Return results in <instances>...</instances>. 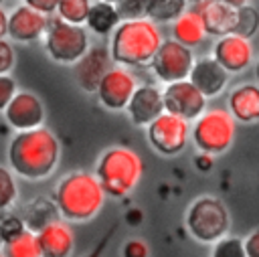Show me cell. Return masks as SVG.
Segmentation results:
<instances>
[{
    "label": "cell",
    "instance_id": "277c9868",
    "mask_svg": "<svg viewBox=\"0 0 259 257\" xmlns=\"http://www.w3.org/2000/svg\"><path fill=\"white\" fill-rule=\"evenodd\" d=\"M144 172V162L140 154L127 146L107 148L95 166V176L99 178L107 196L123 198L136 190Z\"/></svg>",
    "mask_w": 259,
    "mask_h": 257
},
{
    "label": "cell",
    "instance_id": "484cf974",
    "mask_svg": "<svg viewBox=\"0 0 259 257\" xmlns=\"http://www.w3.org/2000/svg\"><path fill=\"white\" fill-rule=\"evenodd\" d=\"M91 0H59L57 6V16L69 24L75 26H83L91 8Z\"/></svg>",
    "mask_w": 259,
    "mask_h": 257
},
{
    "label": "cell",
    "instance_id": "d590c367",
    "mask_svg": "<svg viewBox=\"0 0 259 257\" xmlns=\"http://www.w3.org/2000/svg\"><path fill=\"white\" fill-rule=\"evenodd\" d=\"M243 243H245V253H247V257H259V229L251 231V233L243 239Z\"/></svg>",
    "mask_w": 259,
    "mask_h": 257
},
{
    "label": "cell",
    "instance_id": "f1b7e54d",
    "mask_svg": "<svg viewBox=\"0 0 259 257\" xmlns=\"http://www.w3.org/2000/svg\"><path fill=\"white\" fill-rule=\"evenodd\" d=\"M210 257H247L245 243L241 237L227 235L210 247Z\"/></svg>",
    "mask_w": 259,
    "mask_h": 257
},
{
    "label": "cell",
    "instance_id": "60d3db41",
    "mask_svg": "<svg viewBox=\"0 0 259 257\" xmlns=\"http://www.w3.org/2000/svg\"><path fill=\"white\" fill-rule=\"evenodd\" d=\"M255 77H257V85H259V59L255 63Z\"/></svg>",
    "mask_w": 259,
    "mask_h": 257
},
{
    "label": "cell",
    "instance_id": "ba28073f",
    "mask_svg": "<svg viewBox=\"0 0 259 257\" xmlns=\"http://www.w3.org/2000/svg\"><path fill=\"white\" fill-rule=\"evenodd\" d=\"M190 130H192L190 121L164 111L146 127V138L154 152L172 158L186 148L190 140Z\"/></svg>",
    "mask_w": 259,
    "mask_h": 257
},
{
    "label": "cell",
    "instance_id": "7c38bea8",
    "mask_svg": "<svg viewBox=\"0 0 259 257\" xmlns=\"http://www.w3.org/2000/svg\"><path fill=\"white\" fill-rule=\"evenodd\" d=\"M45 105L38 95L32 91H18L8 107L4 109V119L14 132H28L42 127L45 123Z\"/></svg>",
    "mask_w": 259,
    "mask_h": 257
},
{
    "label": "cell",
    "instance_id": "9c48e42d",
    "mask_svg": "<svg viewBox=\"0 0 259 257\" xmlns=\"http://www.w3.org/2000/svg\"><path fill=\"white\" fill-rule=\"evenodd\" d=\"M194 61L196 59L192 49L176 42L174 38H164L150 63V69L160 83L170 85V83L188 79Z\"/></svg>",
    "mask_w": 259,
    "mask_h": 257
},
{
    "label": "cell",
    "instance_id": "2e32d148",
    "mask_svg": "<svg viewBox=\"0 0 259 257\" xmlns=\"http://www.w3.org/2000/svg\"><path fill=\"white\" fill-rule=\"evenodd\" d=\"M49 16L28 8L26 4L16 6L8 14V38L14 42H34L45 36Z\"/></svg>",
    "mask_w": 259,
    "mask_h": 257
},
{
    "label": "cell",
    "instance_id": "cb8c5ba5",
    "mask_svg": "<svg viewBox=\"0 0 259 257\" xmlns=\"http://www.w3.org/2000/svg\"><path fill=\"white\" fill-rule=\"evenodd\" d=\"M146 18L152 22H174L188 10V0H144Z\"/></svg>",
    "mask_w": 259,
    "mask_h": 257
},
{
    "label": "cell",
    "instance_id": "8d00e7d4",
    "mask_svg": "<svg viewBox=\"0 0 259 257\" xmlns=\"http://www.w3.org/2000/svg\"><path fill=\"white\" fill-rule=\"evenodd\" d=\"M212 164H214V156L204 154V152H200V154H198V158L194 160V166H196L198 170H202V172L210 170V168H212Z\"/></svg>",
    "mask_w": 259,
    "mask_h": 257
},
{
    "label": "cell",
    "instance_id": "f546056e",
    "mask_svg": "<svg viewBox=\"0 0 259 257\" xmlns=\"http://www.w3.org/2000/svg\"><path fill=\"white\" fill-rule=\"evenodd\" d=\"M24 221L22 217L14 215V212H0V241L6 243L14 237H18L22 231H24Z\"/></svg>",
    "mask_w": 259,
    "mask_h": 257
},
{
    "label": "cell",
    "instance_id": "ab89813d",
    "mask_svg": "<svg viewBox=\"0 0 259 257\" xmlns=\"http://www.w3.org/2000/svg\"><path fill=\"white\" fill-rule=\"evenodd\" d=\"M221 2H227V4H231V6H235V8H241V6L249 4V0H221Z\"/></svg>",
    "mask_w": 259,
    "mask_h": 257
},
{
    "label": "cell",
    "instance_id": "4dcf8cb0",
    "mask_svg": "<svg viewBox=\"0 0 259 257\" xmlns=\"http://www.w3.org/2000/svg\"><path fill=\"white\" fill-rule=\"evenodd\" d=\"M121 20H134V18H146V6L144 0H121L117 4Z\"/></svg>",
    "mask_w": 259,
    "mask_h": 257
},
{
    "label": "cell",
    "instance_id": "1f68e13d",
    "mask_svg": "<svg viewBox=\"0 0 259 257\" xmlns=\"http://www.w3.org/2000/svg\"><path fill=\"white\" fill-rule=\"evenodd\" d=\"M14 63H16L14 47L10 45L8 38H0V75H10Z\"/></svg>",
    "mask_w": 259,
    "mask_h": 257
},
{
    "label": "cell",
    "instance_id": "7a4b0ae2",
    "mask_svg": "<svg viewBox=\"0 0 259 257\" xmlns=\"http://www.w3.org/2000/svg\"><path fill=\"white\" fill-rule=\"evenodd\" d=\"M105 196L107 194L95 172L87 170L65 174L53 192L59 217L67 223H87L95 219L103 208Z\"/></svg>",
    "mask_w": 259,
    "mask_h": 257
},
{
    "label": "cell",
    "instance_id": "8992f818",
    "mask_svg": "<svg viewBox=\"0 0 259 257\" xmlns=\"http://www.w3.org/2000/svg\"><path fill=\"white\" fill-rule=\"evenodd\" d=\"M237 134V121L225 107H206V111L194 119V125L190 130V138L198 152L219 156L225 154Z\"/></svg>",
    "mask_w": 259,
    "mask_h": 257
},
{
    "label": "cell",
    "instance_id": "6da1fadb",
    "mask_svg": "<svg viewBox=\"0 0 259 257\" xmlns=\"http://www.w3.org/2000/svg\"><path fill=\"white\" fill-rule=\"evenodd\" d=\"M8 168L24 180L49 178L61 158V142L49 127L16 132L6 150Z\"/></svg>",
    "mask_w": 259,
    "mask_h": 257
},
{
    "label": "cell",
    "instance_id": "7402d4cb",
    "mask_svg": "<svg viewBox=\"0 0 259 257\" xmlns=\"http://www.w3.org/2000/svg\"><path fill=\"white\" fill-rule=\"evenodd\" d=\"M119 22H121V16H119V10L115 4L95 0L89 8L85 26H87V30H91L97 36H107V34H113V30L119 26Z\"/></svg>",
    "mask_w": 259,
    "mask_h": 257
},
{
    "label": "cell",
    "instance_id": "8fae6325",
    "mask_svg": "<svg viewBox=\"0 0 259 257\" xmlns=\"http://www.w3.org/2000/svg\"><path fill=\"white\" fill-rule=\"evenodd\" d=\"M138 89L136 75L119 65H113L97 87V99L107 111H121L127 107L134 91Z\"/></svg>",
    "mask_w": 259,
    "mask_h": 257
},
{
    "label": "cell",
    "instance_id": "7bdbcfd3",
    "mask_svg": "<svg viewBox=\"0 0 259 257\" xmlns=\"http://www.w3.org/2000/svg\"><path fill=\"white\" fill-rule=\"evenodd\" d=\"M101 2H109V4H115V6H117L121 0H101Z\"/></svg>",
    "mask_w": 259,
    "mask_h": 257
},
{
    "label": "cell",
    "instance_id": "30bf717a",
    "mask_svg": "<svg viewBox=\"0 0 259 257\" xmlns=\"http://www.w3.org/2000/svg\"><path fill=\"white\" fill-rule=\"evenodd\" d=\"M162 99L166 113H172L186 121H194L206 111V97L188 79L164 85Z\"/></svg>",
    "mask_w": 259,
    "mask_h": 257
},
{
    "label": "cell",
    "instance_id": "e575fe53",
    "mask_svg": "<svg viewBox=\"0 0 259 257\" xmlns=\"http://www.w3.org/2000/svg\"><path fill=\"white\" fill-rule=\"evenodd\" d=\"M24 4L45 16H51L57 12V6H59V0H24Z\"/></svg>",
    "mask_w": 259,
    "mask_h": 257
},
{
    "label": "cell",
    "instance_id": "83f0119b",
    "mask_svg": "<svg viewBox=\"0 0 259 257\" xmlns=\"http://www.w3.org/2000/svg\"><path fill=\"white\" fill-rule=\"evenodd\" d=\"M259 28V14L251 4H245L239 8V16H237V26H235V34H241L245 38L251 40V36L257 32Z\"/></svg>",
    "mask_w": 259,
    "mask_h": 257
},
{
    "label": "cell",
    "instance_id": "3957f363",
    "mask_svg": "<svg viewBox=\"0 0 259 257\" xmlns=\"http://www.w3.org/2000/svg\"><path fill=\"white\" fill-rule=\"evenodd\" d=\"M162 30L150 18L121 20L109 40V53L119 67H150L162 45Z\"/></svg>",
    "mask_w": 259,
    "mask_h": 257
},
{
    "label": "cell",
    "instance_id": "603a6c76",
    "mask_svg": "<svg viewBox=\"0 0 259 257\" xmlns=\"http://www.w3.org/2000/svg\"><path fill=\"white\" fill-rule=\"evenodd\" d=\"M61 219L59 217V210H57V204L53 198H45V196H38L34 200H30L22 212V221H24V227L32 233H38L42 231L47 225H51L53 221Z\"/></svg>",
    "mask_w": 259,
    "mask_h": 257
},
{
    "label": "cell",
    "instance_id": "52a82bcc",
    "mask_svg": "<svg viewBox=\"0 0 259 257\" xmlns=\"http://www.w3.org/2000/svg\"><path fill=\"white\" fill-rule=\"evenodd\" d=\"M89 49L91 42L85 26H75L61 20L59 16H49V26L45 32V51L55 63L77 65Z\"/></svg>",
    "mask_w": 259,
    "mask_h": 257
},
{
    "label": "cell",
    "instance_id": "ffe728a7",
    "mask_svg": "<svg viewBox=\"0 0 259 257\" xmlns=\"http://www.w3.org/2000/svg\"><path fill=\"white\" fill-rule=\"evenodd\" d=\"M227 109L241 123L259 121V85L243 83L235 87L227 97Z\"/></svg>",
    "mask_w": 259,
    "mask_h": 257
},
{
    "label": "cell",
    "instance_id": "5b68a950",
    "mask_svg": "<svg viewBox=\"0 0 259 257\" xmlns=\"http://www.w3.org/2000/svg\"><path fill=\"white\" fill-rule=\"evenodd\" d=\"M188 235L204 245H214L231 231V215L225 202L217 196L194 198L184 215Z\"/></svg>",
    "mask_w": 259,
    "mask_h": 257
},
{
    "label": "cell",
    "instance_id": "b9f144b4",
    "mask_svg": "<svg viewBox=\"0 0 259 257\" xmlns=\"http://www.w3.org/2000/svg\"><path fill=\"white\" fill-rule=\"evenodd\" d=\"M202 2H206V0H188V4H192V6H196V4H202Z\"/></svg>",
    "mask_w": 259,
    "mask_h": 257
},
{
    "label": "cell",
    "instance_id": "e0dca14e",
    "mask_svg": "<svg viewBox=\"0 0 259 257\" xmlns=\"http://www.w3.org/2000/svg\"><path fill=\"white\" fill-rule=\"evenodd\" d=\"M192 8L198 12L206 34H212V36L221 38L225 34L235 32L239 8H235L227 2H221V0H206V2L196 4Z\"/></svg>",
    "mask_w": 259,
    "mask_h": 257
},
{
    "label": "cell",
    "instance_id": "f6af8a7d",
    "mask_svg": "<svg viewBox=\"0 0 259 257\" xmlns=\"http://www.w3.org/2000/svg\"><path fill=\"white\" fill-rule=\"evenodd\" d=\"M0 247H2V241H0Z\"/></svg>",
    "mask_w": 259,
    "mask_h": 257
},
{
    "label": "cell",
    "instance_id": "d6a6232c",
    "mask_svg": "<svg viewBox=\"0 0 259 257\" xmlns=\"http://www.w3.org/2000/svg\"><path fill=\"white\" fill-rule=\"evenodd\" d=\"M18 93L16 81L10 75H0V111L4 113V109L8 107V103L12 101V97Z\"/></svg>",
    "mask_w": 259,
    "mask_h": 257
},
{
    "label": "cell",
    "instance_id": "836d02e7",
    "mask_svg": "<svg viewBox=\"0 0 259 257\" xmlns=\"http://www.w3.org/2000/svg\"><path fill=\"white\" fill-rule=\"evenodd\" d=\"M121 257H150V247L144 239H127L121 247Z\"/></svg>",
    "mask_w": 259,
    "mask_h": 257
},
{
    "label": "cell",
    "instance_id": "ee69618b",
    "mask_svg": "<svg viewBox=\"0 0 259 257\" xmlns=\"http://www.w3.org/2000/svg\"><path fill=\"white\" fill-rule=\"evenodd\" d=\"M0 257H4V255H2V249H0Z\"/></svg>",
    "mask_w": 259,
    "mask_h": 257
},
{
    "label": "cell",
    "instance_id": "ac0fdd59",
    "mask_svg": "<svg viewBox=\"0 0 259 257\" xmlns=\"http://www.w3.org/2000/svg\"><path fill=\"white\" fill-rule=\"evenodd\" d=\"M188 81L206 97L212 99L221 95L227 89L229 83V73L212 59V57H200L194 61L192 71L188 75Z\"/></svg>",
    "mask_w": 259,
    "mask_h": 257
},
{
    "label": "cell",
    "instance_id": "4316f807",
    "mask_svg": "<svg viewBox=\"0 0 259 257\" xmlns=\"http://www.w3.org/2000/svg\"><path fill=\"white\" fill-rule=\"evenodd\" d=\"M18 198L16 176L10 168L0 166V212H8Z\"/></svg>",
    "mask_w": 259,
    "mask_h": 257
},
{
    "label": "cell",
    "instance_id": "d6986e66",
    "mask_svg": "<svg viewBox=\"0 0 259 257\" xmlns=\"http://www.w3.org/2000/svg\"><path fill=\"white\" fill-rule=\"evenodd\" d=\"M40 257H71L75 251V233L63 219L53 221L36 233Z\"/></svg>",
    "mask_w": 259,
    "mask_h": 257
},
{
    "label": "cell",
    "instance_id": "44dd1931",
    "mask_svg": "<svg viewBox=\"0 0 259 257\" xmlns=\"http://www.w3.org/2000/svg\"><path fill=\"white\" fill-rule=\"evenodd\" d=\"M170 32H172V38L176 42H180V45H184L188 49L198 47L206 36L204 24H202L198 12L192 6L172 22V30Z\"/></svg>",
    "mask_w": 259,
    "mask_h": 257
},
{
    "label": "cell",
    "instance_id": "d4e9b609",
    "mask_svg": "<svg viewBox=\"0 0 259 257\" xmlns=\"http://www.w3.org/2000/svg\"><path fill=\"white\" fill-rule=\"evenodd\" d=\"M2 255L4 257H40V247L36 241V233L24 229L18 237L2 243Z\"/></svg>",
    "mask_w": 259,
    "mask_h": 257
},
{
    "label": "cell",
    "instance_id": "bcb514c9",
    "mask_svg": "<svg viewBox=\"0 0 259 257\" xmlns=\"http://www.w3.org/2000/svg\"><path fill=\"white\" fill-rule=\"evenodd\" d=\"M2 2H4V0H0V4H2Z\"/></svg>",
    "mask_w": 259,
    "mask_h": 257
},
{
    "label": "cell",
    "instance_id": "f35d334b",
    "mask_svg": "<svg viewBox=\"0 0 259 257\" xmlns=\"http://www.w3.org/2000/svg\"><path fill=\"white\" fill-rule=\"evenodd\" d=\"M8 36V12L0 6V38Z\"/></svg>",
    "mask_w": 259,
    "mask_h": 257
},
{
    "label": "cell",
    "instance_id": "5bb4252c",
    "mask_svg": "<svg viewBox=\"0 0 259 257\" xmlns=\"http://www.w3.org/2000/svg\"><path fill=\"white\" fill-rule=\"evenodd\" d=\"M125 113L134 125L148 127L156 117L164 113L162 89L156 85H138L125 107Z\"/></svg>",
    "mask_w": 259,
    "mask_h": 257
},
{
    "label": "cell",
    "instance_id": "9a60e30c",
    "mask_svg": "<svg viewBox=\"0 0 259 257\" xmlns=\"http://www.w3.org/2000/svg\"><path fill=\"white\" fill-rule=\"evenodd\" d=\"M113 67V59L109 49L105 47H91L85 57L75 65V79L77 85L87 91V93H95L101 79L105 77V73Z\"/></svg>",
    "mask_w": 259,
    "mask_h": 257
},
{
    "label": "cell",
    "instance_id": "4fadbf2b",
    "mask_svg": "<svg viewBox=\"0 0 259 257\" xmlns=\"http://www.w3.org/2000/svg\"><path fill=\"white\" fill-rule=\"evenodd\" d=\"M229 75L231 73H241L253 63V45L249 38L241 34H225L214 40L212 45V55H210Z\"/></svg>",
    "mask_w": 259,
    "mask_h": 257
},
{
    "label": "cell",
    "instance_id": "74e56055",
    "mask_svg": "<svg viewBox=\"0 0 259 257\" xmlns=\"http://www.w3.org/2000/svg\"><path fill=\"white\" fill-rule=\"evenodd\" d=\"M111 233H113V229H111V231H109V233H107V235H105V237H103V239H101V241H99V243H97L85 257H101V255H103V249H105V245H107V241H109V237H111Z\"/></svg>",
    "mask_w": 259,
    "mask_h": 257
}]
</instances>
